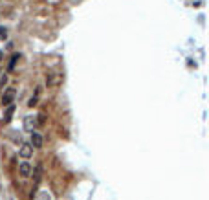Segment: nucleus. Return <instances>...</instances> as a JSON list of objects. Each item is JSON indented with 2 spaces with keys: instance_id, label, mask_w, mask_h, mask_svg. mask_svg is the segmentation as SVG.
Here are the masks:
<instances>
[{
  "instance_id": "f257e3e1",
  "label": "nucleus",
  "mask_w": 209,
  "mask_h": 200,
  "mask_svg": "<svg viewBox=\"0 0 209 200\" xmlns=\"http://www.w3.org/2000/svg\"><path fill=\"white\" fill-rule=\"evenodd\" d=\"M15 96H17V90H15V88H6V90H4V94H2V105H4V107L13 105Z\"/></svg>"
},
{
  "instance_id": "f03ea898",
  "label": "nucleus",
  "mask_w": 209,
  "mask_h": 200,
  "mask_svg": "<svg viewBox=\"0 0 209 200\" xmlns=\"http://www.w3.org/2000/svg\"><path fill=\"white\" fill-rule=\"evenodd\" d=\"M35 129H37V118L35 116H26L24 118V130L26 132H35Z\"/></svg>"
},
{
  "instance_id": "7ed1b4c3",
  "label": "nucleus",
  "mask_w": 209,
  "mask_h": 200,
  "mask_svg": "<svg viewBox=\"0 0 209 200\" xmlns=\"http://www.w3.org/2000/svg\"><path fill=\"white\" fill-rule=\"evenodd\" d=\"M19 154H20L22 158H31L33 156V147L29 145V141H22L20 149H19Z\"/></svg>"
},
{
  "instance_id": "20e7f679",
  "label": "nucleus",
  "mask_w": 209,
  "mask_h": 200,
  "mask_svg": "<svg viewBox=\"0 0 209 200\" xmlns=\"http://www.w3.org/2000/svg\"><path fill=\"white\" fill-rule=\"evenodd\" d=\"M19 173H20V176H24V178L31 176V173H33L31 163H29V161H20V165H19Z\"/></svg>"
},
{
  "instance_id": "39448f33",
  "label": "nucleus",
  "mask_w": 209,
  "mask_h": 200,
  "mask_svg": "<svg viewBox=\"0 0 209 200\" xmlns=\"http://www.w3.org/2000/svg\"><path fill=\"white\" fill-rule=\"evenodd\" d=\"M29 145L33 149H41L42 147V136L39 132H31V140H29Z\"/></svg>"
},
{
  "instance_id": "423d86ee",
  "label": "nucleus",
  "mask_w": 209,
  "mask_h": 200,
  "mask_svg": "<svg viewBox=\"0 0 209 200\" xmlns=\"http://www.w3.org/2000/svg\"><path fill=\"white\" fill-rule=\"evenodd\" d=\"M61 74H48V77H46V83H48V86H55V84H59L61 83Z\"/></svg>"
},
{
  "instance_id": "0eeeda50",
  "label": "nucleus",
  "mask_w": 209,
  "mask_h": 200,
  "mask_svg": "<svg viewBox=\"0 0 209 200\" xmlns=\"http://www.w3.org/2000/svg\"><path fill=\"white\" fill-rule=\"evenodd\" d=\"M13 114H15V105H9L6 108V114H4V123H9L13 120Z\"/></svg>"
},
{
  "instance_id": "6e6552de",
  "label": "nucleus",
  "mask_w": 209,
  "mask_h": 200,
  "mask_svg": "<svg viewBox=\"0 0 209 200\" xmlns=\"http://www.w3.org/2000/svg\"><path fill=\"white\" fill-rule=\"evenodd\" d=\"M20 59V55H19V53H15V55H13V57H11V62H9V70H13V68H15V64H17V61Z\"/></svg>"
},
{
  "instance_id": "1a4fd4ad",
  "label": "nucleus",
  "mask_w": 209,
  "mask_h": 200,
  "mask_svg": "<svg viewBox=\"0 0 209 200\" xmlns=\"http://www.w3.org/2000/svg\"><path fill=\"white\" fill-rule=\"evenodd\" d=\"M39 200H51V197H50L48 191H41V193H39Z\"/></svg>"
},
{
  "instance_id": "9d476101",
  "label": "nucleus",
  "mask_w": 209,
  "mask_h": 200,
  "mask_svg": "<svg viewBox=\"0 0 209 200\" xmlns=\"http://www.w3.org/2000/svg\"><path fill=\"white\" fill-rule=\"evenodd\" d=\"M39 92H41V90H37V94H35V96H33V98L29 99V103H28V107H35V105H37V96H39Z\"/></svg>"
},
{
  "instance_id": "9b49d317",
  "label": "nucleus",
  "mask_w": 209,
  "mask_h": 200,
  "mask_svg": "<svg viewBox=\"0 0 209 200\" xmlns=\"http://www.w3.org/2000/svg\"><path fill=\"white\" fill-rule=\"evenodd\" d=\"M41 182V167H35V184Z\"/></svg>"
},
{
  "instance_id": "f8f14e48",
  "label": "nucleus",
  "mask_w": 209,
  "mask_h": 200,
  "mask_svg": "<svg viewBox=\"0 0 209 200\" xmlns=\"http://www.w3.org/2000/svg\"><path fill=\"white\" fill-rule=\"evenodd\" d=\"M6 84H7V75H6V74H2V77H0V86L4 88Z\"/></svg>"
},
{
  "instance_id": "ddd939ff",
  "label": "nucleus",
  "mask_w": 209,
  "mask_h": 200,
  "mask_svg": "<svg viewBox=\"0 0 209 200\" xmlns=\"http://www.w3.org/2000/svg\"><path fill=\"white\" fill-rule=\"evenodd\" d=\"M7 37V31H6V28H0V39H6Z\"/></svg>"
},
{
  "instance_id": "4468645a",
  "label": "nucleus",
  "mask_w": 209,
  "mask_h": 200,
  "mask_svg": "<svg viewBox=\"0 0 209 200\" xmlns=\"http://www.w3.org/2000/svg\"><path fill=\"white\" fill-rule=\"evenodd\" d=\"M2 55H4V53H2V52H0V61H2Z\"/></svg>"
},
{
  "instance_id": "2eb2a0df",
  "label": "nucleus",
  "mask_w": 209,
  "mask_h": 200,
  "mask_svg": "<svg viewBox=\"0 0 209 200\" xmlns=\"http://www.w3.org/2000/svg\"><path fill=\"white\" fill-rule=\"evenodd\" d=\"M0 74H2V72H0Z\"/></svg>"
}]
</instances>
